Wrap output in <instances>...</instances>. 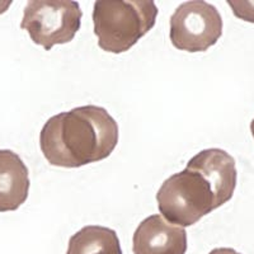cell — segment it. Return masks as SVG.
Masks as SVG:
<instances>
[{
    "label": "cell",
    "mask_w": 254,
    "mask_h": 254,
    "mask_svg": "<svg viewBox=\"0 0 254 254\" xmlns=\"http://www.w3.org/2000/svg\"><path fill=\"white\" fill-rule=\"evenodd\" d=\"M237 178L230 154L215 147L199 151L185 171L163 182L156 193L159 211L169 224L181 228L194 225L233 198Z\"/></svg>",
    "instance_id": "cell-1"
},
{
    "label": "cell",
    "mask_w": 254,
    "mask_h": 254,
    "mask_svg": "<svg viewBox=\"0 0 254 254\" xmlns=\"http://www.w3.org/2000/svg\"><path fill=\"white\" fill-rule=\"evenodd\" d=\"M119 142V125L98 106H83L52 116L40 133L42 154L51 165L80 168L101 162Z\"/></svg>",
    "instance_id": "cell-2"
},
{
    "label": "cell",
    "mask_w": 254,
    "mask_h": 254,
    "mask_svg": "<svg viewBox=\"0 0 254 254\" xmlns=\"http://www.w3.org/2000/svg\"><path fill=\"white\" fill-rule=\"evenodd\" d=\"M156 15L153 0H97L93 23L99 47L112 54L128 51L155 26Z\"/></svg>",
    "instance_id": "cell-3"
},
{
    "label": "cell",
    "mask_w": 254,
    "mask_h": 254,
    "mask_svg": "<svg viewBox=\"0 0 254 254\" xmlns=\"http://www.w3.org/2000/svg\"><path fill=\"white\" fill-rule=\"evenodd\" d=\"M78 1L72 0H32L24 8L20 28L28 32L31 40L46 51L56 45L74 40L81 26Z\"/></svg>",
    "instance_id": "cell-4"
},
{
    "label": "cell",
    "mask_w": 254,
    "mask_h": 254,
    "mask_svg": "<svg viewBox=\"0 0 254 254\" xmlns=\"http://www.w3.org/2000/svg\"><path fill=\"white\" fill-rule=\"evenodd\" d=\"M222 35V18L212 4L190 0L181 4L171 17V41L176 49L207 51Z\"/></svg>",
    "instance_id": "cell-5"
},
{
    "label": "cell",
    "mask_w": 254,
    "mask_h": 254,
    "mask_svg": "<svg viewBox=\"0 0 254 254\" xmlns=\"http://www.w3.org/2000/svg\"><path fill=\"white\" fill-rule=\"evenodd\" d=\"M132 251L135 254H186L187 231L160 215H151L133 233Z\"/></svg>",
    "instance_id": "cell-6"
},
{
    "label": "cell",
    "mask_w": 254,
    "mask_h": 254,
    "mask_svg": "<svg viewBox=\"0 0 254 254\" xmlns=\"http://www.w3.org/2000/svg\"><path fill=\"white\" fill-rule=\"evenodd\" d=\"M28 168L18 154L0 150V212L15 211L26 202L29 192Z\"/></svg>",
    "instance_id": "cell-7"
},
{
    "label": "cell",
    "mask_w": 254,
    "mask_h": 254,
    "mask_svg": "<svg viewBox=\"0 0 254 254\" xmlns=\"http://www.w3.org/2000/svg\"><path fill=\"white\" fill-rule=\"evenodd\" d=\"M66 254H122V249L113 229L88 225L70 238Z\"/></svg>",
    "instance_id": "cell-8"
},
{
    "label": "cell",
    "mask_w": 254,
    "mask_h": 254,
    "mask_svg": "<svg viewBox=\"0 0 254 254\" xmlns=\"http://www.w3.org/2000/svg\"><path fill=\"white\" fill-rule=\"evenodd\" d=\"M228 4L233 9L235 17L249 22V23H254V1L229 0Z\"/></svg>",
    "instance_id": "cell-9"
},
{
    "label": "cell",
    "mask_w": 254,
    "mask_h": 254,
    "mask_svg": "<svg viewBox=\"0 0 254 254\" xmlns=\"http://www.w3.org/2000/svg\"><path fill=\"white\" fill-rule=\"evenodd\" d=\"M208 254H242L233 248H216L212 249Z\"/></svg>",
    "instance_id": "cell-10"
},
{
    "label": "cell",
    "mask_w": 254,
    "mask_h": 254,
    "mask_svg": "<svg viewBox=\"0 0 254 254\" xmlns=\"http://www.w3.org/2000/svg\"><path fill=\"white\" fill-rule=\"evenodd\" d=\"M12 4V1H0V14L8 10L9 5Z\"/></svg>",
    "instance_id": "cell-11"
},
{
    "label": "cell",
    "mask_w": 254,
    "mask_h": 254,
    "mask_svg": "<svg viewBox=\"0 0 254 254\" xmlns=\"http://www.w3.org/2000/svg\"><path fill=\"white\" fill-rule=\"evenodd\" d=\"M251 131H252V135H253V137H254V119H253V121L251 122Z\"/></svg>",
    "instance_id": "cell-12"
}]
</instances>
